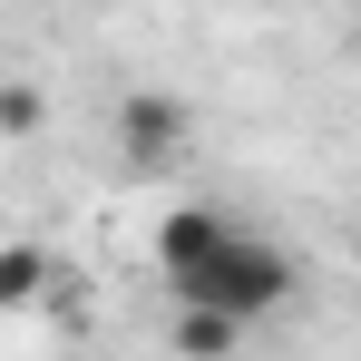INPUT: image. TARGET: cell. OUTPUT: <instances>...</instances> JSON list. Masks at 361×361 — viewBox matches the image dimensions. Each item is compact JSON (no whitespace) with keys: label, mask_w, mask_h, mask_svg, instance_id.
Here are the masks:
<instances>
[{"label":"cell","mask_w":361,"mask_h":361,"mask_svg":"<svg viewBox=\"0 0 361 361\" xmlns=\"http://www.w3.org/2000/svg\"><path fill=\"white\" fill-rule=\"evenodd\" d=\"M166 293H176V302H225V312H244V322H274V312L302 293V274H293L283 244H264V235H244V225H235V235L215 244L195 274H176Z\"/></svg>","instance_id":"cell-1"},{"label":"cell","mask_w":361,"mask_h":361,"mask_svg":"<svg viewBox=\"0 0 361 361\" xmlns=\"http://www.w3.org/2000/svg\"><path fill=\"white\" fill-rule=\"evenodd\" d=\"M185 98H166V88H127L118 98V147H127V166H166L185 147Z\"/></svg>","instance_id":"cell-2"},{"label":"cell","mask_w":361,"mask_h":361,"mask_svg":"<svg viewBox=\"0 0 361 361\" xmlns=\"http://www.w3.org/2000/svg\"><path fill=\"white\" fill-rule=\"evenodd\" d=\"M225 235H235V215H225V205H166V215H157V283L195 274Z\"/></svg>","instance_id":"cell-3"},{"label":"cell","mask_w":361,"mask_h":361,"mask_svg":"<svg viewBox=\"0 0 361 361\" xmlns=\"http://www.w3.org/2000/svg\"><path fill=\"white\" fill-rule=\"evenodd\" d=\"M0 137H39V88H30V78L0 88Z\"/></svg>","instance_id":"cell-5"},{"label":"cell","mask_w":361,"mask_h":361,"mask_svg":"<svg viewBox=\"0 0 361 361\" xmlns=\"http://www.w3.org/2000/svg\"><path fill=\"white\" fill-rule=\"evenodd\" d=\"M39 293H49V254H39L30 235H10L0 244V312H30Z\"/></svg>","instance_id":"cell-4"}]
</instances>
